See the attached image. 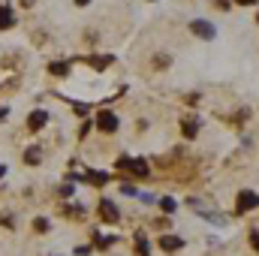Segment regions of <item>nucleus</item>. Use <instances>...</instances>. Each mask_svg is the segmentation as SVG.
Masks as SVG:
<instances>
[{
	"label": "nucleus",
	"instance_id": "1",
	"mask_svg": "<svg viewBox=\"0 0 259 256\" xmlns=\"http://www.w3.org/2000/svg\"><path fill=\"white\" fill-rule=\"evenodd\" d=\"M253 208H259V193L256 190H238V196H235V211L238 214H247Z\"/></svg>",
	"mask_w": 259,
	"mask_h": 256
},
{
	"label": "nucleus",
	"instance_id": "2",
	"mask_svg": "<svg viewBox=\"0 0 259 256\" xmlns=\"http://www.w3.org/2000/svg\"><path fill=\"white\" fill-rule=\"evenodd\" d=\"M190 33L199 36V39H214V36H217V27H214L211 21H205V18H193V21H190Z\"/></svg>",
	"mask_w": 259,
	"mask_h": 256
},
{
	"label": "nucleus",
	"instance_id": "3",
	"mask_svg": "<svg viewBox=\"0 0 259 256\" xmlns=\"http://www.w3.org/2000/svg\"><path fill=\"white\" fill-rule=\"evenodd\" d=\"M160 250L163 253H178V250H184V238L181 235H160Z\"/></svg>",
	"mask_w": 259,
	"mask_h": 256
},
{
	"label": "nucleus",
	"instance_id": "4",
	"mask_svg": "<svg viewBox=\"0 0 259 256\" xmlns=\"http://www.w3.org/2000/svg\"><path fill=\"white\" fill-rule=\"evenodd\" d=\"M118 169H130V172H133V175H139V178H145V175H148L145 160H133V157H121V160H118Z\"/></svg>",
	"mask_w": 259,
	"mask_h": 256
},
{
	"label": "nucleus",
	"instance_id": "5",
	"mask_svg": "<svg viewBox=\"0 0 259 256\" xmlns=\"http://www.w3.org/2000/svg\"><path fill=\"white\" fill-rule=\"evenodd\" d=\"M199 127H202V118H196V115H184V118H181V133H184V139H196V136H199Z\"/></svg>",
	"mask_w": 259,
	"mask_h": 256
},
{
	"label": "nucleus",
	"instance_id": "6",
	"mask_svg": "<svg viewBox=\"0 0 259 256\" xmlns=\"http://www.w3.org/2000/svg\"><path fill=\"white\" fill-rule=\"evenodd\" d=\"M100 217H103L106 223H118V220H121V211H118V205H115V202L103 199V202H100Z\"/></svg>",
	"mask_w": 259,
	"mask_h": 256
},
{
	"label": "nucleus",
	"instance_id": "7",
	"mask_svg": "<svg viewBox=\"0 0 259 256\" xmlns=\"http://www.w3.org/2000/svg\"><path fill=\"white\" fill-rule=\"evenodd\" d=\"M97 124H100L103 133H109V136H112V133L118 130V115H115V112H100V115H97Z\"/></svg>",
	"mask_w": 259,
	"mask_h": 256
},
{
	"label": "nucleus",
	"instance_id": "8",
	"mask_svg": "<svg viewBox=\"0 0 259 256\" xmlns=\"http://www.w3.org/2000/svg\"><path fill=\"white\" fill-rule=\"evenodd\" d=\"M49 124V112H42V109H36V112H30V118H27V130H42Z\"/></svg>",
	"mask_w": 259,
	"mask_h": 256
},
{
	"label": "nucleus",
	"instance_id": "9",
	"mask_svg": "<svg viewBox=\"0 0 259 256\" xmlns=\"http://www.w3.org/2000/svg\"><path fill=\"white\" fill-rule=\"evenodd\" d=\"M81 181H88V184H94V187H103V184H109V172H94V169H88Z\"/></svg>",
	"mask_w": 259,
	"mask_h": 256
},
{
	"label": "nucleus",
	"instance_id": "10",
	"mask_svg": "<svg viewBox=\"0 0 259 256\" xmlns=\"http://www.w3.org/2000/svg\"><path fill=\"white\" fill-rule=\"evenodd\" d=\"M15 27V12L9 6H0V30H9Z\"/></svg>",
	"mask_w": 259,
	"mask_h": 256
},
{
	"label": "nucleus",
	"instance_id": "11",
	"mask_svg": "<svg viewBox=\"0 0 259 256\" xmlns=\"http://www.w3.org/2000/svg\"><path fill=\"white\" fill-rule=\"evenodd\" d=\"M133 244H136V256H151V250H148V238H145L142 232H136Z\"/></svg>",
	"mask_w": 259,
	"mask_h": 256
},
{
	"label": "nucleus",
	"instance_id": "12",
	"mask_svg": "<svg viewBox=\"0 0 259 256\" xmlns=\"http://www.w3.org/2000/svg\"><path fill=\"white\" fill-rule=\"evenodd\" d=\"M39 160H42V151L39 148H27L24 151V163L27 166H39Z\"/></svg>",
	"mask_w": 259,
	"mask_h": 256
},
{
	"label": "nucleus",
	"instance_id": "13",
	"mask_svg": "<svg viewBox=\"0 0 259 256\" xmlns=\"http://www.w3.org/2000/svg\"><path fill=\"white\" fill-rule=\"evenodd\" d=\"M160 211H163V214H175V211H178V202H175L172 196H163V199H160Z\"/></svg>",
	"mask_w": 259,
	"mask_h": 256
},
{
	"label": "nucleus",
	"instance_id": "14",
	"mask_svg": "<svg viewBox=\"0 0 259 256\" xmlns=\"http://www.w3.org/2000/svg\"><path fill=\"white\" fill-rule=\"evenodd\" d=\"M49 72H52V75H66V72H69V64H66V61H52V64H49Z\"/></svg>",
	"mask_w": 259,
	"mask_h": 256
},
{
	"label": "nucleus",
	"instance_id": "15",
	"mask_svg": "<svg viewBox=\"0 0 259 256\" xmlns=\"http://www.w3.org/2000/svg\"><path fill=\"white\" fill-rule=\"evenodd\" d=\"M33 232L46 235V232H49V220H46V217H36V220H33Z\"/></svg>",
	"mask_w": 259,
	"mask_h": 256
},
{
	"label": "nucleus",
	"instance_id": "16",
	"mask_svg": "<svg viewBox=\"0 0 259 256\" xmlns=\"http://www.w3.org/2000/svg\"><path fill=\"white\" fill-rule=\"evenodd\" d=\"M94 238H97V247H109V244H115L112 235H100V232H94Z\"/></svg>",
	"mask_w": 259,
	"mask_h": 256
},
{
	"label": "nucleus",
	"instance_id": "17",
	"mask_svg": "<svg viewBox=\"0 0 259 256\" xmlns=\"http://www.w3.org/2000/svg\"><path fill=\"white\" fill-rule=\"evenodd\" d=\"M250 247L259 253V229H250Z\"/></svg>",
	"mask_w": 259,
	"mask_h": 256
},
{
	"label": "nucleus",
	"instance_id": "18",
	"mask_svg": "<svg viewBox=\"0 0 259 256\" xmlns=\"http://www.w3.org/2000/svg\"><path fill=\"white\" fill-rule=\"evenodd\" d=\"M91 127H94V124H91V121H88V124H81V130H78V136H81V139H84V136H88V133H91Z\"/></svg>",
	"mask_w": 259,
	"mask_h": 256
},
{
	"label": "nucleus",
	"instance_id": "19",
	"mask_svg": "<svg viewBox=\"0 0 259 256\" xmlns=\"http://www.w3.org/2000/svg\"><path fill=\"white\" fill-rule=\"evenodd\" d=\"M235 3H238V6H253L256 0H235Z\"/></svg>",
	"mask_w": 259,
	"mask_h": 256
},
{
	"label": "nucleus",
	"instance_id": "20",
	"mask_svg": "<svg viewBox=\"0 0 259 256\" xmlns=\"http://www.w3.org/2000/svg\"><path fill=\"white\" fill-rule=\"evenodd\" d=\"M6 115H9V109H0V121H6Z\"/></svg>",
	"mask_w": 259,
	"mask_h": 256
},
{
	"label": "nucleus",
	"instance_id": "21",
	"mask_svg": "<svg viewBox=\"0 0 259 256\" xmlns=\"http://www.w3.org/2000/svg\"><path fill=\"white\" fill-rule=\"evenodd\" d=\"M33 3H36V0H21V6H33Z\"/></svg>",
	"mask_w": 259,
	"mask_h": 256
},
{
	"label": "nucleus",
	"instance_id": "22",
	"mask_svg": "<svg viewBox=\"0 0 259 256\" xmlns=\"http://www.w3.org/2000/svg\"><path fill=\"white\" fill-rule=\"evenodd\" d=\"M88 3H91V0H75V6H88Z\"/></svg>",
	"mask_w": 259,
	"mask_h": 256
}]
</instances>
